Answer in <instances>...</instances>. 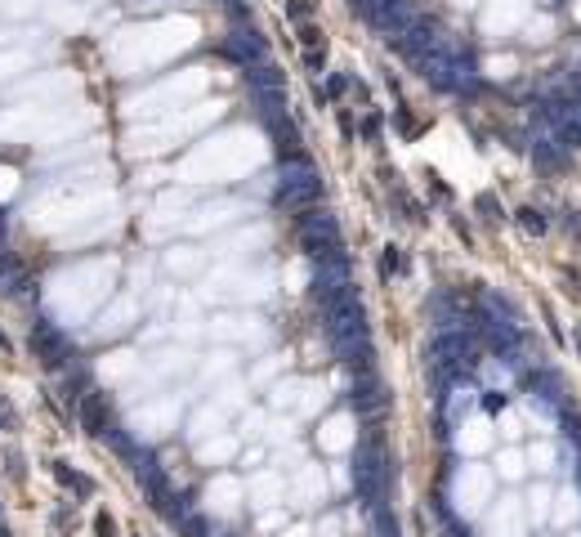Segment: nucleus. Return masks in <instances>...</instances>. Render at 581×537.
<instances>
[{"label":"nucleus","instance_id":"9d476101","mask_svg":"<svg viewBox=\"0 0 581 537\" xmlns=\"http://www.w3.org/2000/svg\"><path fill=\"white\" fill-rule=\"evenodd\" d=\"M251 90H282V72L273 68V63H260V68L251 72Z\"/></svg>","mask_w":581,"mask_h":537},{"label":"nucleus","instance_id":"9b49d317","mask_svg":"<svg viewBox=\"0 0 581 537\" xmlns=\"http://www.w3.org/2000/svg\"><path fill=\"white\" fill-rule=\"evenodd\" d=\"M179 533L184 537H211V524H206L202 515H184V520H179Z\"/></svg>","mask_w":581,"mask_h":537},{"label":"nucleus","instance_id":"1a4fd4ad","mask_svg":"<svg viewBox=\"0 0 581 537\" xmlns=\"http://www.w3.org/2000/svg\"><path fill=\"white\" fill-rule=\"evenodd\" d=\"M300 233H318V238H336L340 242V224L331 211H318V206H309V211L300 215Z\"/></svg>","mask_w":581,"mask_h":537},{"label":"nucleus","instance_id":"aec40b11","mask_svg":"<svg viewBox=\"0 0 581 537\" xmlns=\"http://www.w3.org/2000/svg\"><path fill=\"white\" fill-rule=\"evenodd\" d=\"M363 135H367V139H376V135H380V121H376V117H367V121H363Z\"/></svg>","mask_w":581,"mask_h":537},{"label":"nucleus","instance_id":"a211bd4d","mask_svg":"<svg viewBox=\"0 0 581 537\" xmlns=\"http://www.w3.org/2000/svg\"><path fill=\"white\" fill-rule=\"evenodd\" d=\"M398 265H403V256H398V247H385V273H394Z\"/></svg>","mask_w":581,"mask_h":537},{"label":"nucleus","instance_id":"2eb2a0df","mask_svg":"<svg viewBox=\"0 0 581 537\" xmlns=\"http://www.w3.org/2000/svg\"><path fill=\"white\" fill-rule=\"evenodd\" d=\"M0 426H5V430H14V426H18V412H14V403H9L5 394H0Z\"/></svg>","mask_w":581,"mask_h":537},{"label":"nucleus","instance_id":"4468645a","mask_svg":"<svg viewBox=\"0 0 581 537\" xmlns=\"http://www.w3.org/2000/svg\"><path fill=\"white\" fill-rule=\"evenodd\" d=\"M14 273H18V260H14V256H9V251H5V247H0V287H5V282H9V278H14Z\"/></svg>","mask_w":581,"mask_h":537},{"label":"nucleus","instance_id":"423d86ee","mask_svg":"<svg viewBox=\"0 0 581 537\" xmlns=\"http://www.w3.org/2000/svg\"><path fill=\"white\" fill-rule=\"evenodd\" d=\"M269 130H273V144H278V157H282V162H300L304 148H300V130H295V121L273 112V117H269Z\"/></svg>","mask_w":581,"mask_h":537},{"label":"nucleus","instance_id":"f03ea898","mask_svg":"<svg viewBox=\"0 0 581 537\" xmlns=\"http://www.w3.org/2000/svg\"><path fill=\"white\" fill-rule=\"evenodd\" d=\"M322 197V179L309 166V157L300 162H282V179H278V206H291V211H309Z\"/></svg>","mask_w":581,"mask_h":537},{"label":"nucleus","instance_id":"4be33fe9","mask_svg":"<svg viewBox=\"0 0 581 537\" xmlns=\"http://www.w3.org/2000/svg\"><path fill=\"white\" fill-rule=\"evenodd\" d=\"M577 345H581V332H577Z\"/></svg>","mask_w":581,"mask_h":537},{"label":"nucleus","instance_id":"6ab92c4d","mask_svg":"<svg viewBox=\"0 0 581 537\" xmlns=\"http://www.w3.org/2000/svg\"><path fill=\"white\" fill-rule=\"evenodd\" d=\"M304 68H309V72H322V50H309V54H304Z\"/></svg>","mask_w":581,"mask_h":537},{"label":"nucleus","instance_id":"412c9836","mask_svg":"<svg viewBox=\"0 0 581 537\" xmlns=\"http://www.w3.org/2000/svg\"><path fill=\"white\" fill-rule=\"evenodd\" d=\"M0 537H9V533H5V529H0Z\"/></svg>","mask_w":581,"mask_h":537},{"label":"nucleus","instance_id":"7ed1b4c3","mask_svg":"<svg viewBox=\"0 0 581 537\" xmlns=\"http://www.w3.org/2000/svg\"><path fill=\"white\" fill-rule=\"evenodd\" d=\"M421 18V9H416V0H380V9H376V18L371 23L376 27H385L389 36H398V32H407V27Z\"/></svg>","mask_w":581,"mask_h":537},{"label":"nucleus","instance_id":"6e6552de","mask_svg":"<svg viewBox=\"0 0 581 537\" xmlns=\"http://www.w3.org/2000/svg\"><path fill=\"white\" fill-rule=\"evenodd\" d=\"M81 426L85 435H112L108 430V403L99 394H81Z\"/></svg>","mask_w":581,"mask_h":537},{"label":"nucleus","instance_id":"39448f33","mask_svg":"<svg viewBox=\"0 0 581 537\" xmlns=\"http://www.w3.org/2000/svg\"><path fill=\"white\" fill-rule=\"evenodd\" d=\"M349 399H354V408H358V412H367V417H371V412H385L389 394H385V385H380V376H376V372H363Z\"/></svg>","mask_w":581,"mask_h":537},{"label":"nucleus","instance_id":"ddd939ff","mask_svg":"<svg viewBox=\"0 0 581 537\" xmlns=\"http://www.w3.org/2000/svg\"><path fill=\"white\" fill-rule=\"evenodd\" d=\"M519 224L528 233H546V220H541V211H532V206H523V211H519Z\"/></svg>","mask_w":581,"mask_h":537},{"label":"nucleus","instance_id":"0eeeda50","mask_svg":"<svg viewBox=\"0 0 581 537\" xmlns=\"http://www.w3.org/2000/svg\"><path fill=\"white\" fill-rule=\"evenodd\" d=\"M224 50L233 54L237 63H260V59H264V36H260V32H233V36L224 41Z\"/></svg>","mask_w":581,"mask_h":537},{"label":"nucleus","instance_id":"dca6fc26","mask_svg":"<svg viewBox=\"0 0 581 537\" xmlns=\"http://www.w3.org/2000/svg\"><path fill=\"white\" fill-rule=\"evenodd\" d=\"M287 14L291 18H309V0H287Z\"/></svg>","mask_w":581,"mask_h":537},{"label":"nucleus","instance_id":"20e7f679","mask_svg":"<svg viewBox=\"0 0 581 537\" xmlns=\"http://www.w3.org/2000/svg\"><path fill=\"white\" fill-rule=\"evenodd\" d=\"M32 354L41 358L45 367H63V363H68V341H63L50 323H36L32 327Z\"/></svg>","mask_w":581,"mask_h":537},{"label":"nucleus","instance_id":"f257e3e1","mask_svg":"<svg viewBox=\"0 0 581 537\" xmlns=\"http://www.w3.org/2000/svg\"><path fill=\"white\" fill-rule=\"evenodd\" d=\"M354 488L358 497L376 511L385 506V493H389V452L380 439H363L358 444V457H354Z\"/></svg>","mask_w":581,"mask_h":537},{"label":"nucleus","instance_id":"f3484780","mask_svg":"<svg viewBox=\"0 0 581 537\" xmlns=\"http://www.w3.org/2000/svg\"><path fill=\"white\" fill-rule=\"evenodd\" d=\"M94 533H99V537H117V529H112L108 515H99V520H94Z\"/></svg>","mask_w":581,"mask_h":537},{"label":"nucleus","instance_id":"5701e85b","mask_svg":"<svg viewBox=\"0 0 581 537\" xmlns=\"http://www.w3.org/2000/svg\"><path fill=\"white\" fill-rule=\"evenodd\" d=\"M577 86H581V77H577Z\"/></svg>","mask_w":581,"mask_h":537},{"label":"nucleus","instance_id":"f8f14e48","mask_svg":"<svg viewBox=\"0 0 581 537\" xmlns=\"http://www.w3.org/2000/svg\"><path fill=\"white\" fill-rule=\"evenodd\" d=\"M300 45H304V54H309V50H322V27L304 23V27H300Z\"/></svg>","mask_w":581,"mask_h":537}]
</instances>
